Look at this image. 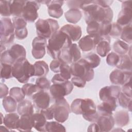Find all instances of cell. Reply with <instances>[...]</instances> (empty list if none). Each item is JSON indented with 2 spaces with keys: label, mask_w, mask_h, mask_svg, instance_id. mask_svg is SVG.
I'll return each instance as SVG.
<instances>
[{
  "label": "cell",
  "mask_w": 132,
  "mask_h": 132,
  "mask_svg": "<svg viewBox=\"0 0 132 132\" xmlns=\"http://www.w3.org/2000/svg\"><path fill=\"white\" fill-rule=\"evenodd\" d=\"M17 102L11 96H7L3 98V106L6 111L8 113L14 112L17 109Z\"/></svg>",
  "instance_id": "836d02e7"
},
{
  "label": "cell",
  "mask_w": 132,
  "mask_h": 132,
  "mask_svg": "<svg viewBox=\"0 0 132 132\" xmlns=\"http://www.w3.org/2000/svg\"><path fill=\"white\" fill-rule=\"evenodd\" d=\"M72 42L66 34L59 30L48 39L46 47L47 53L53 59H58L60 52L69 48L72 44Z\"/></svg>",
  "instance_id": "7a4b0ae2"
},
{
  "label": "cell",
  "mask_w": 132,
  "mask_h": 132,
  "mask_svg": "<svg viewBox=\"0 0 132 132\" xmlns=\"http://www.w3.org/2000/svg\"><path fill=\"white\" fill-rule=\"evenodd\" d=\"M35 84L41 90H47L50 89L51 86L50 81L45 77H40L38 78L36 80Z\"/></svg>",
  "instance_id": "7dc6e473"
},
{
  "label": "cell",
  "mask_w": 132,
  "mask_h": 132,
  "mask_svg": "<svg viewBox=\"0 0 132 132\" xmlns=\"http://www.w3.org/2000/svg\"><path fill=\"white\" fill-rule=\"evenodd\" d=\"M41 5L39 1H26L24 5L22 17L26 22L32 23L38 18V10Z\"/></svg>",
  "instance_id": "8fae6325"
},
{
  "label": "cell",
  "mask_w": 132,
  "mask_h": 132,
  "mask_svg": "<svg viewBox=\"0 0 132 132\" xmlns=\"http://www.w3.org/2000/svg\"><path fill=\"white\" fill-rule=\"evenodd\" d=\"M114 123L116 125L120 127H123L129 123V116L127 111L120 110L117 111L113 116Z\"/></svg>",
  "instance_id": "83f0119b"
},
{
  "label": "cell",
  "mask_w": 132,
  "mask_h": 132,
  "mask_svg": "<svg viewBox=\"0 0 132 132\" xmlns=\"http://www.w3.org/2000/svg\"><path fill=\"white\" fill-rule=\"evenodd\" d=\"M63 62L58 59H53L50 63V68L51 70L56 73H60V67Z\"/></svg>",
  "instance_id": "f907efd6"
},
{
  "label": "cell",
  "mask_w": 132,
  "mask_h": 132,
  "mask_svg": "<svg viewBox=\"0 0 132 132\" xmlns=\"http://www.w3.org/2000/svg\"><path fill=\"white\" fill-rule=\"evenodd\" d=\"M20 117L16 113L11 112L4 117L3 123L9 129H17Z\"/></svg>",
  "instance_id": "484cf974"
},
{
  "label": "cell",
  "mask_w": 132,
  "mask_h": 132,
  "mask_svg": "<svg viewBox=\"0 0 132 132\" xmlns=\"http://www.w3.org/2000/svg\"><path fill=\"white\" fill-rule=\"evenodd\" d=\"M121 92V88L118 85L105 86L100 90L99 97L103 102L112 98L117 100Z\"/></svg>",
  "instance_id": "ac0fdd59"
},
{
  "label": "cell",
  "mask_w": 132,
  "mask_h": 132,
  "mask_svg": "<svg viewBox=\"0 0 132 132\" xmlns=\"http://www.w3.org/2000/svg\"><path fill=\"white\" fill-rule=\"evenodd\" d=\"M51 108L54 113V118L60 123L66 121L71 112L70 106L64 97L55 101Z\"/></svg>",
  "instance_id": "52a82bcc"
},
{
  "label": "cell",
  "mask_w": 132,
  "mask_h": 132,
  "mask_svg": "<svg viewBox=\"0 0 132 132\" xmlns=\"http://www.w3.org/2000/svg\"><path fill=\"white\" fill-rule=\"evenodd\" d=\"M102 37L89 35L85 36L79 40L78 47L84 52L92 51L96 47Z\"/></svg>",
  "instance_id": "d6986e66"
},
{
  "label": "cell",
  "mask_w": 132,
  "mask_h": 132,
  "mask_svg": "<svg viewBox=\"0 0 132 132\" xmlns=\"http://www.w3.org/2000/svg\"><path fill=\"white\" fill-rule=\"evenodd\" d=\"M60 76L65 80H69L72 76L71 70L70 66L65 63L62 62L59 73Z\"/></svg>",
  "instance_id": "f6af8a7d"
},
{
  "label": "cell",
  "mask_w": 132,
  "mask_h": 132,
  "mask_svg": "<svg viewBox=\"0 0 132 132\" xmlns=\"http://www.w3.org/2000/svg\"><path fill=\"white\" fill-rule=\"evenodd\" d=\"M0 13L2 16L8 17L11 14V1L0 2Z\"/></svg>",
  "instance_id": "b9f144b4"
},
{
  "label": "cell",
  "mask_w": 132,
  "mask_h": 132,
  "mask_svg": "<svg viewBox=\"0 0 132 132\" xmlns=\"http://www.w3.org/2000/svg\"><path fill=\"white\" fill-rule=\"evenodd\" d=\"M110 37L109 36L102 37L96 46L97 54L102 57L107 56L111 50Z\"/></svg>",
  "instance_id": "d4e9b609"
},
{
  "label": "cell",
  "mask_w": 132,
  "mask_h": 132,
  "mask_svg": "<svg viewBox=\"0 0 132 132\" xmlns=\"http://www.w3.org/2000/svg\"><path fill=\"white\" fill-rule=\"evenodd\" d=\"M70 67L72 75L74 76L80 77L86 81H90L94 78L93 69L84 58L72 63Z\"/></svg>",
  "instance_id": "5b68a950"
},
{
  "label": "cell",
  "mask_w": 132,
  "mask_h": 132,
  "mask_svg": "<svg viewBox=\"0 0 132 132\" xmlns=\"http://www.w3.org/2000/svg\"><path fill=\"white\" fill-rule=\"evenodd\" d=\"M33 114H24L21 116L18 122L17 129L20 131H30L34 127Z\"/></svg>",
  "instance_id": "603a6c76"
},
{
  "label": "cell",
  "mask_w": 132,
  "mask_h": 132,
  "mask_svg": "<svg viewBox=\"0 0 132 132\" xmlns=\"http://www.w3.org/2000/svg\"><path fill=\"white\" fill-rule=\"evenodd\" d=\"M59 30L66 34L72 41H77L79 40L82 34L81 27L76 25L65 24Z\"/></svg>",
  "instance_id": "7402d4cb"
},
{
  "label": "cell",
  "mask_w": 132,
  "mask_h": 132,
  "mask_svg": "<svg viewBox=\"0 0 132 132\" xmlns=\"http://www.w3.org/2000/svg\"><path fill=\"white\" fill-rule=\"evenodd\" d=\"M26 1H11V14L14 16H22Z\"/></svg>",
  "instance_id": "1f68e13d"
},
{
  "label": "cell",
  "mask_w": 132,
  "mask_h": 132,
  "mask_svg": "<svg viewBox=\"0 0 132 132\" xmlns=\"http://www.w3.org/2000/svg\"><path fill=\"white\" fill-rule=\"evenodd\" d=\"M131 71H123L117 69L112 71L109 75L111 83L115 85H123L131 81Z\"/></svg>",
  "instance_id": "9a60e30c"
},
{
  "label": "cell",
  "mask_w": 132,
  "mask_h": 132,
  "mask_svg": "<svg viewBox=\"0 0 132 132\" xmlns=\"http://www.w3.org/2000/svg\"><path fill=\"white\" fill-rule=\"evenodd\" d=\"M73 89V85L69 80L53 84L50 88V94L55 101L63 98L70 94Z\"/></svg>",
  "instance_id": "9c48e42d"
},
{
  "label": "cell",
  "mask_w": 132,
  "mask_h": 132,
  "mask_svg": "<svg viewBox=\"0 0 132 132\" xmlns=\"http://www.w3.org/2000/svg\"><path fill=\"white\" fill-rule=\"evenodd\" d=\"M122 28L123 27L122 26L118 24L117 23H112L111 29L109 34V36L113 38H118L120 37Z\"/></svg>",
  "instance_id": "c3c4849f"
},
{
  "label": "cell",
  "mask_w": 132,
  "mask_h": 132,
  "mask_svg": "<svg viewBox=\"0 0 132 132\" xmlns=\"http://www.w3.org/2000/svg\"><path fill=\"white\" fill-rule=\"evenodd\" d=\"M80 58L81 53L79 47L76 43H73L69 48L62 50L60 52L58 59L62 62L69 64L78 61Z\"/></svg>",
  "instance_id": "30bf717a"
},
{
  "label": "cell",
  "mask_w": 132,
  "mask_h": 132,
  "mask_svg": "<svg viewBox=\"0 0 132 132\" xmlns=\"http://www.w3.org/2000/svg\"><path fill=\"white\" fill-rule=\"evenodd\" d=\"M22 89L25 95L27 96H31L34 94L41 90L36 84H33L31 83L25 84L23 86Z\"/></svg>",
  "instance_id": "7bdbcfd3"
},
{
  "label": "cell",
  "mask_w": 132,
  "mask_h": 132,
  "mask_svg": "<svg viewBox=\"0 0 132 132\" xmlns=\"http://www.w3.org/2000/svg\"><path fill=\"white\" fill-rule=\"evenodd\" d=\"M122 2V9L118 14L117 23L123 27L131 23L132 1H125Z\"/></svg>",
  "instance_id": "4fadbf2b"
},
{
  "label": "cell",
  "mask_w": 132,
  "mask_h": 132,
  "mask_svg": "<svg viewBox=\"0 0 132 132\" xmlns=\"http://www.w3.org/2000/svg\"><path fill=\"white\" fill-rule=\"evenodd\" d=\"M34 105L38 109H44L48 108L51 103V97L45 90H40L31 96Z\"/></svg>",
  "instance_id": "2e32d148"
},
{
  "label": "cell",
  "mask_w": 132,
  "mask_h": 132,
  "mask_svg": "<svg viewBox=\"0 0 132 132\" xmlns=\"http://www.w3.org/2000/svg\"><path fill=\"white\" fill-rule=\"evenodd\" d=\"M9 95L18 103L24 100L26 96L22 89L18 87H13L10 89L9 91Z\"/></svg>",
  "instance_id": "f35d334b"
},
{
  "label": "cell",
  "mask_w": 132,
  "mask_h": 132,
  "mask_svg": "<svg viewBox=\"0 0 132 132\" xmlns=\"http://www.w3.org/2000/svg\"><path fill=\"white\" fill-rule=\"evenodd\" d=\"M47 43L46 39L40 37H35L32 42L31 54L34 58L39 59L45 55Z\"/></svg>",
  "instance_id": "5bb4252c"
},
{
  "label": "cell",
  "mask_w": 132,
  "mask_h": 132,
  "mask_svg": "<svg viewBox=\"0 0 132 132\" xmlns=\"http://www.w3.org/2000/svg\"><path fill=\"white\" fill-rule=\"evenodd\" d=\"M81 98H76L74 100L70 106L71 111L76 114H81Z\"/></svg>",
  "instance_id": "681fc988"
},
{
  "label": "cell",
  "mask_w": 132,
  "mask_h": 132,
  "mask_svg": "<svg viewBox=\"0 0 132 132\" xmlns=\"http://www.w3.org/2000/svg\"><path fill=\"white\" fill-rule=\"evenodd\" d=\"M12 23L15 30H20L26 28L27 22L22 16L13 17L12 18Z\"/></svg>",
  "instance_id": "bcb514c9"
},
{
  "label": "cell",
  "mask_w": 132,
  "mask_h": 132,
  "mask_svg": "<svg viewBox=\"0 0 132 132\" xmlns=\"http://www.w3.org/2000/svg\"><path fill=\"white\" fill-rule=\"evenodd\" d=\"M100 132H108L113 127L115 123L112 115L100 116L96 122Z\"/></svg>",
  "instance_id": "44dd1931"
},
{
  "label": "cell",
  "mask_w": 132,
  "mask_h": 132,
  "mask_svg": "<svg viewBox=\"0 0 132 132\" xmlns=\"http://www.w3.org/2000/svg\"><path fill=\"white\" fill-rule=\"evenodd\" d=\"M118 99L121 107L124 109H127L130 112L131 111V97L128 96L122 92H121Z\"/></svg>",
  "instance_id": "8d00e7d4"
},
{
  "label": "cell",
  "mask_w": 132,
  "mask_h": 132,
  "mask_svg": "<svg viewBox=\"0 0 132 132\" xmlns=\"http://www.w3.org/2000/svg\"><path fill=\"white\" fill-rule=\"evenodd\" d=\"M71 81L73 85L78 88H84L87 82L82 78L78 76H73L72 78Z\"/></svg>",
  "instance_id": "816d5d0a"
},
{
  "label": "cell",
  "mask_w": 132,
  "mask_h": 132,
  "mask_svg": "<svg viewBox=\"0 0 132 132\" xmlns=\"http://www.w3.org/2000/svg\"><path fill=\"white\" fill-rule=\"evenodd\" d=\"M84 1H69L67 2V5L70 9H77L81 8Z\"/></svg>",
  "instance_id": "f5cc1de1"
},
{
  "label": "cell",
  "mask_w": 132,
  "mask_h": 132,
  "mask_svg": "<svg viewBox=\"0 0 132 132\" xmlns=\"http://www.w3.org/2000/svg\"><path fill=\"white\" fill-rule=\"evenodd\" d=\"M41 3H44L47 6V11L48 15L54 18L58 19L60 18L63 13V11L62 6L63 4V1H39Z\"/></svg>",
  "instance_id": "e0dca14e"
},
{
  "label": "cell",
  "mask_w": 132,
  "mask_h": 132,
  "mask_svg": "<svg viewBox=\"0 0 132 132\" xmlns=\"http://www.w3.org/2000/svg\"><path fill=\"white\" fill-rule=\"evenodd\" d=\"M7 51L13 64L19 59L26 58V50L22 45L14 44Z\"/></svg>",
  "instance_id": "cb8c5ba5"
},
{
  "label": "cell",
  "mask_w": 132,
  "mask_h": 132,
  "mask_svg": "<svg viewBox=\"0 0 132 132\" xmlns=\"http://www.w3.org/2000/svg\"><path fill=\"white\" fill-rule=\"evenodd\" d=\"M117 107V99L112 98L103 102L97 107V112L98 116L104 115H112L113 111Z\"/></svg>",
  "instance_id": "ffe728a7"
},
{
  "label": "cell",
  "mask_w": 132,
  "mask_h": 132,
  "mask_svg": "<svg viewBox=\"0 0 132 132\" xmlns=\"http://www.w3.org/2000/svg\"><path fill=\"white\" fill-rule=\"evenodd\" d=\"M17 111L20 116L24 114H34V105L30 101L24 100L19 102L17 107Z\"/></svg>",
  "instance_id": "f1b7e54d"
},
{
  "label": "cell",
  "mask_w": 132,
  "mask_h": 132,
  "mask_svg": "<svg viewBox=\"0 0 132 132\" xmlns=\"http://www.w3.org/2000/svg\"><path fill=\"white\" fill-rule=\"evenodd\" d=\"M87 32L89 35L104 37L109 36L111 29V23H98L92 22L87 24Z\"/></svg>",
  "instance_id": "7c38bea8"
},
{
  "label": "cell",
  "mask_w": 132,
  "mask_h": 132,
  "mask_svg": "<svg viewBox=\"0 0 132 132\" xmlns=\"http://www.w3.org/2000/svg\"><path fill=\"white\" fill-rule=\"evenodd\" d=\"M12 73L13 77L20 82L26 84L31 77L35 76L34 65L26 58L21 59L12 65Z\"/></svg>",
  "instance_id": "3957f363"
},
{
  "label": "cell",
  "mask_w": 132,
  "mask_h": 132,
  "mask_svg": "<svg viewBox=\"0 0 132 132\" xmlns=\"http://www.w3.org/2000/svg\"><path fill=\"white\" fill-rule=\"evenodd\" d=\"M122 41L131 44L132 43V27L131 23L123 27L122 32L120 36Z\"/></svg>",
  "instance_id": "d590c367"
},
{
  "label": "cell",
  "mask_w": 132,
  "mask_h": 132,
  "mask_svg": "<svg viewBox=\"0 0 132 132\" xmlns=\"http://www.w3.org/2000/svg\"><path fill=\"white\" fill-rule=\"evenodd\" d=\"M36 32L38 37L49 39L56 32L59 30L58 22L52 19H38L35 23Z\"/></svg>",
  "instance_id": "277c9868"
},
{
  "label": "cell",
  "mask_w": 132,
  "mask_h": 132,
  "mask_svg": "<svg viewBox=\"0 0 132 132\" xmlns=\"http://www.w3.org/2000/svg\"><path fill=\"white\" fill-rule=\"evenodd\" d=\"M80 9L84 12L85 22L87 24L92 22L111 23L113 19L111 8L100 6L97 1H84Z\"/></svg>",
  "instance_id": "6da1fadb"
},
{
  "label": "cell",
  "mask_w": 132,
  "mask_h": 132,
  "mask_svg": "<svg viewBox=\"0 0 132 132\" xmlns=\"http://www.w3.org/2000/svg\"><path fill=\"white\" fill-rule=\"evenodd\" d=\"M46 131H65L66 129L63 125L61 124L59 122L52 121L47 122L46 124Z\"/></svg>",
  "instance_id": "ab89813d"
},
{
  "label": "cell",
  "mask_w": 132,
  "mask_h": 132,
  "mask_svg": "<svg viewBox=\"0 0 132 132\" xmlns=\"http://www.w3.org/2000/svg\"><path fill=\"white\" fill-rule=\"evenodd\" d=\"M0 88H1L0 97L1 98H3L7 96V95L8 94L9 89L8 87L5 84L2 82H1L0 84Z\"/></svg>",
  "instance_id": "9f6ffc18"
},
{
  "label": "cell",
  "mask_w": 132,
  "mask_h": 132,
  "mask_svg": "<svg viewBox=\"0 0 132 132\" xmlns=\"http://www.w3.org/2000/svg\"><path fill=\"white\" fill-rule=\"evenodd\" d=\"M117 69L123 71H131V59L128 55L121 56L119 64L116 67Z\"/></svg>",
  "instance_id": "e575fe53"
},
{
  "label": "cell",
  "mask_w": 132,
  "mask_h": 132,
  "mask_svg": "<svg viewBox=\"0 0 132 132\" xmlns=\"http://www.w3.org/2000/svg\"><path fill=\"white\" fill-rule=\"evenodd\" d=\"M84 59L88 62L92 69L97 67L101 63V58L99 56L95 53H89L85 56Z\"/></svg>",
  "instance_id": "74e56055"
},
{
  "label": "cell",
  "mask_w": 132,
  "mask_h": 132,
  "mask_svg": "<svg viewBox=\"0 0 132 132\" xmlns=\"http://www.w3.org/2000/svg\"><path fill=\"white\" fill-rule=\"evenodd\" d=\"M130 47L131 46H129L128 44L121 40L116 41L113 45V48L115 53L121 56L128 53Z\"/></svg>",
  "instance_id": "d6a6232c"
},
{
  "label": "cell",
  "mask_w": 132,
  "mask_h": 132,
  "mask_svg": "<svg viewBox=\"0 0 132 132\" xmlns=\"http://www.w3.org/2000/svg\"><path fill=\"white\" fill-rule=\"evenodd\" d=\"M113 2V1H97L98 4L104 7H110Z\"/></svg>",
  "instance_id": "680465c9"
},
{
  "label": "cell",
  "mask_w": 132,
  "mask_h": 132,
  "mask_svg": "<svg viewBox=\"0 0 132 132\" xmlns=\"http://www.w3.org/2000/svg\"><path fill=\"white\" fill-rule=\"evenodd\" d=\"M35 76L38 77H45L48 71L49 68L48 64L43 60L36 61L34 64Z\"/></svg>",
  "instance_id": "f546056e"
},
{
  "label": "cell",
  "mask_w": 132,
  "mask_h": 132,
  "mask_svg": "<svg viewBox=\"0 0 132 132\" xmlns=\"http://www.w3.org/2000/svg\"><path fill=\"white\" fill-rule=\"evenodd\" d=\"M81 111L83 118L89 122H96L99 117L96 105L90 98H81Z\"/></svg>",
  "instance_id": "ba28073f"
},
{
  "label": "cell",
  "mask_w": 132,
  "mask_h": 132,
  "mask_svg": "<svg viewBox=\"0 0 132 132\" xmlns=\"http://www.w3.org/2000/svg\"><path fill=\"white\" fill-rule=\"evenodd\" d=\"M34 119V128L39 131H46V124L47 120L41 113H35L32 114Z\"/></svg>",
  "instance_id": "4316f807"
},
{
  "label": "cell",
  "mask_w": 132,
  "mask_h": 132,
  "mask_svg": "<svg viewBox=\"0 0 132 132\" xmlns=\"http://www.w3.org/2000/svg\"><path fill=\"white\" fill-rule=\"evenodd\" d=\"M121 92L127 95L128 96L131 97V81L123 85L121 89Z\"/></svg>",
  "instance_id": "11a10c76"
},
{
  "label": "cell",
  "mask_w": 132,
  "mask_h": 132,
  "mask_svg": "<svg viewBox=\"0 0 132 132\" xmlns=\"http://www.w3.org/2000/svg\"><path fill=\"white\" fill-rule=\"evenodd\" d=\"M40 112L45 117L47 120H52L54 118V113L51 107L41 110Z\"/></svg>",
  "instance_id": "db71d44e"
},
{
  "label": "cell",
  "mask_w": 132,
  "mask_h": 132,
  "mask_svg": "<svg viewBox=\"0 0 132 132\" xmlns=\"http://www.w3.org/2000/svg\"><path fill=\"white\" fill-rule=\"evenodd\" d=\"M14 27L9 17H3L1 19L0 38L1 42L5 45L13 43L14 39Z\"/></svg>",
  "instance_id": "8992f818"
},
{
  "label": "cell",
  "mask_w": 132,
  "mask_h": 132,
  "mask_svg": "<svg viewBox=\"0 0 132 132\" xmlns=\"http://www.w3.org/2000/svg\"><path fill=\"white\" fill-rule=\"evenodd\" d=\"M66 20L72 24L78 23L82 17L81 12L79 9H70L64 13Z\"/></svg>",
  "instance_id": "4dcf8cb0"
},
{
  "label": "cell",
  "mask_w": 132,
  "mask_h": 132,
  "mask_svg": "<svg viewBox=\"0 0 132 132\" xmlns=\"http://www.w3.org/2000/svg\"><path fill=\"white\" fill-rule=\"evenodd\" d=\"M1 53H3L4 51H6V47L5 46V45L4 44H3L1 42Z\"/></svg>",
  "instance_id": "91938a15"
},
{
  "label": "cell",
  "mask_w": 132,
  "mask_h": 132,
  "mask_svg": "<svg viewBox=\"0 0 132 132\" xmlns=\"http://www.w3.org/2000/svg\"><path fill=\"white\" fill-rule=\"evenodd\" d=\"M1 78L8 79L13 77L12 73V65L7 64L1 63Z\"/></svg>",
  "instance_id": "60d3db41"
},
{
  "label": "cell",
  "mask_w": 132,
  "mask_h": 132,
  "mask_svg": "<svg viewBox=\"0 0 132 132\" xmlns=\"http://www.w3.org/2000/svg\"><path fill=\"white\" fill-rule=\"evenodd\" d=\"M88 131H93V132H100L99 127L96 122H94L89 125L87 129Z\"/></svg>",
  "instance_id": "6f0895ef"
},
{
  "label": "cell",
  "mask_w": 132,
  "mask_h": 132,
  "mask_svg": "<svg viewBox=\"0 0 132 132\" xmlns=\"http://www.w3.org/2000/svg\"><path fill=\"white\" fill-rule=\"evenodd\" d=\"M121 56L115 52L109 53L106 58V63L110 66L117 67L120 63Z\"/></svg>",
  "instance_id": "ee69618b"
}]
</instances>
